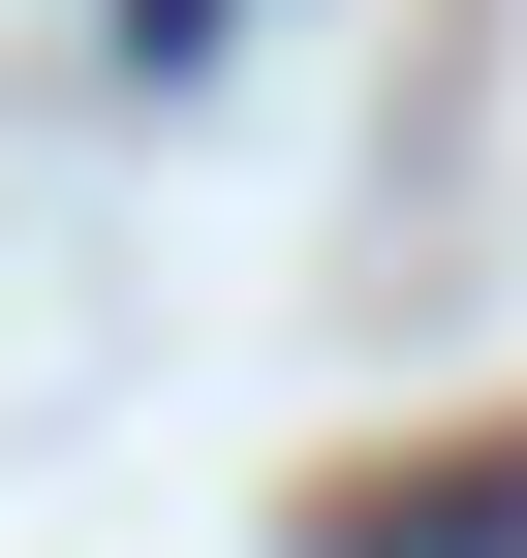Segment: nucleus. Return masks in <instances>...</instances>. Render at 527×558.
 <instances>
[{
  "label": "nucleus",
  "mask_w": 527,
  "mask_h": 558,
  "mask_svg": "<svg viewBox=\"0 0 527 558\" xmlns=\"http://www.w3.org/2000/svg\"><path fill=\"white\" fill-rule=\"evenodd\" d=\"M310 558H527V435H404V465H342Z\"/></svg>",
  "instance_id": "obj_1"
}]
</instances>
